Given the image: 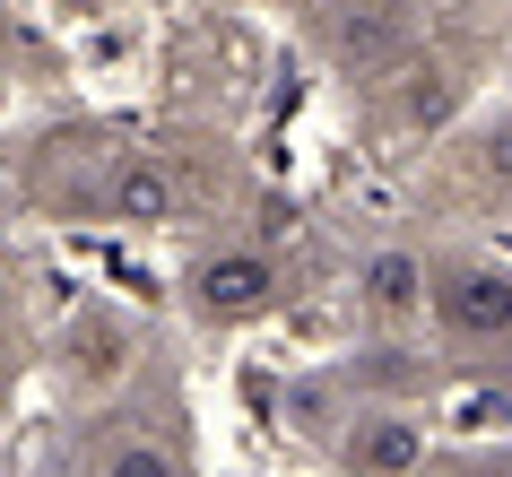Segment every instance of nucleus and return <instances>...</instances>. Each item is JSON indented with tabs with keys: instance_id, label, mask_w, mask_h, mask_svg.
Wrapping results in <instances>:
<instances>
[{
	"instance_id": "7ed1b4c3",
	"label": "nucleus",
	"mask_w": 512,
	"mask_h": 477,
	"mask_svg": "<svg viewBox=\"0 0 512 477\" xmlns=\"http://www.w3.org/2000/svg\"><path fill=\"white\" fill-rule=\"evenodd\" d=\"M426 295H434V261L417 243H374L356 261V330H374L382 347H408L426 330Z\"/></svg>"
},
{
	"instance_id": "423d86ee",
	"label": "nucleus",
	"mask_w": 512,
	"mask_h": 477,
	"mask_svg": "<svg viewBox=\"0 0 512 477\" xmlns=\"http://www.w3.org/2000/svg\"><path fill=\"white\" fill-rule=\"evenodd\" d=\"M96 477H200V460H191V425H183V408L113 425V434H105V451H96Z\"/></svg>"
},
{
	"instance_id": "0eeeda50",
	"label": "nucleus",
	"mask_w": 512,
	"mask_h": 477,
	"mask_svg": "<svg viewBox=\"0 0 512 477\" xmlns=\"http://www.w3.org/2000/svg\"><path fill=\"white\" fill-rule=\"evenodd\" d=\"M122 373H139V339L105 313V304H87V313L70 321V382L105 391V382H122Z\"/></svg>"
},
{
	"instance_id": "6e6552de",
	"label": "nucleus",
	"mask_w": 512,
	"mask_h": 477,
	"mask_svg": "<svg viewBox=\"0 0 512 477\" xmlns=\"http://www.w3.org/2000/svg\"><path fill=\"white\" fill-rule=\"evenodd\" d=\"M469 174H478V191L512 200V105H504V113H486L478 131H469Z\"/></svg>"
},
{
	"instance_id": "f257e3e1",
	"label": "nucleus",
	"mask_w": 512,
	"mask_h": 477,
	"mask_svg": "<svg viewBox=\"0 0 512 477\" xmlns=\"http://www.w3.org/2000/svg\"><path fill=\"white\" fill-rule=\"evenodd\" d=\"M183 313L200 321V330H261V321L287 313V261H278L270 243L252 235H217V243H191L183 261Z\"/></svg>"
},
{
	"instance_id": "20e7f679",
	"label": "nucleus",
	"mask_w": 512,
	"mask_h": 477,
	"mask_svg": "<svg viewBox=\"0 0 512 477\" xmlns=\"http://www.w3.org/2000/svg\"><path fill=\"white\" fill-rule=\"evenodd\" d=\"M348 391H356V382H348ZM322 451L348 477H426V417L400 408V399H365V391H356V408L339 417V434H330Z\"/></svg>"
},
{
	"instance_id": "39448f33",
	"label": "nucleus",
	"mask_w": 512,
	"mask_h": 477,
	"mask_svg": "<svg viewBox=\"0 0 512 477\" xmlns=\"http://www.w3.org/2000/svg\"><path fill=\"white\" fill-rule=\"evenodd\" d=\"M313 27H322V44L339 53V70L374 79L382 61H400L408 44H417V9H408V0H322Z\"/></svg>"
},
{
	"instance_id": "1a4fd4ad",
	"label": "nucleus",
	"mask_w": 512,
	"mask_h": 477,
	"mask_svg": "<svg viewBox=\"0 0 512 477\" xmlns=\"http://www.w3.org/2000/svg\"><path fill=\"white\" fill-rule=\"evenodd\" d=\"M0 330H9V313H0Z\"/></svg>"
},
{
	"instance_id": "f03ea898",
	"label": "nucleus",
	"mask_w": 512,
	"mask_h": 477,
	"mask_svg": "<svg viewBox=\"0 0 512 477\" xmlns=\"http://www.w3.org/2000/svg\"><path fill=\"white\" fill-rule=\"evenodd\" d=\"M434 261V295H426V321L452 356H512V261L495 252H426Z\"/></svg>"
}]
</instances>
